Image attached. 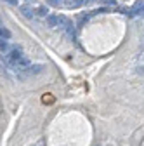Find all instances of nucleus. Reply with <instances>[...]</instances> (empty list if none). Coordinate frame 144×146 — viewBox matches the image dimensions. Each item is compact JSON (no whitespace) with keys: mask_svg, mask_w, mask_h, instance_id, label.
Listing matches in <instances>:
<instances>
[{"mask_svg":"<svg viewBox=\"0 0 144 146\" xmlns=\"http://www.w3.org/2000/svg\"><path fill=\"white\" fill-rule=\"evenodd\" d=\"M23 58H24L23 49H21V47H14L9 54H5V63H7L9 66H12V68H14V66H16L17 63H19Z\"/></svg>","mask_w":144,"mask_h":146,"instance_id":"f257e3e1","label":"nucleus"},{"mask_svg":"<svg viewBox=\"0 0 144 146\" xmlns=\"http://www.w3.org/2000/svg\"><path fill=\"white\" fill-rule=\"evenodd\" d=\"M85 4H89V0H68V2H66V7H68V9H78V7H82V5H85Z\"/></svg>","mask_w":144,"mask_h":146,"instance_id":"f03ea898","label":"nucleus"},{"mask_svg":"<svg viewBox=\"0 0 144 146\" xmlns=\"http://www.w3.org/2000/svg\"><path fill=\"white\" fill-rule=\"evenodd\" d=\"M130 14H142L144 16V0H137L134 7L130 9Z\"/></svg>","mask_w":144,"mask_h":146,"instance_id":"7ed1b4c3","label":"nucleus"},{"mask_svg":"<svg viewBox=\"0 0 144 146\" xmlns=\"http://www.w3.org/2000/svg\"><path fill=\"white\" fill-rule=\"evenodd\" d=\"M45 21H47V26H49V28H57V26H59V16L49 14V16L45 17Z\"/></svg>","mask_w":144,"mask_h":146,"instance_id":"20e7f679","label":"nucleus"},{"mask_svg":"<svg viewBox=\"0 0 144 146\" xmlns=\"http://www.w3.org/2000/svg\"><path fill=\"white\" fill-rule=\"evenodd\" d=\"M42 70H44L42 64H31V68L26 71V75H35V73H40Z\"/></svg>","mask_w":144,"mask_h":146,"instance_id":"39448f33","label":"nucleus"},{"mask_svg":"<svg viewBox=\"0 0 144 146\" xmlns=\"http://www.w3.org/2000/svg\"><path fill=\"white\" fill-rule=\"evenodd\" d=\"M47 4L52 7H66V0H47Z\"/></svg>","mask_w":144,"mask_h":146,"instance_id":"423d86ee","label":"nucleus"},{"mask_svg":"<svg viewBox=\"0 0 144 146\" xmlns=\"http://www.w3.org/2000/svg\"><path fill=\"white\" fill-rule=\"evenodd\" d=\"M21 12H23L26 17H33V14H35V11H33L30 5H23V7H21Z\"/></svg>","mask_w":144,"mask_h":146,"instance_id":"0eeeda50","label":"nucleus"},{"mask_svg":"<svg viewBox=\"0 0 144 146\" xmlns=\"http://www.w3.org/2000/svg\"><path fill=\"white\" fill-rule=\"evenodd\" d=\"M0 36H2V40H9L11 38V31L5 26H2V30H0Z\"/></svg>","mask_w":144,"mask_h":146,"instance_id":"6e6552de","label":"nucleus"},{"mask_svg":"<svg viewBox=\"0 0 144 146\" xmlns=\"http://www.w3.org/2000/svg\"><path fill=\"white\" fill-rule=\"evenodd\" d=\"M35 12H37L38 16H42V17H47V16H49V14H47L49 11H47V7H45V5H40L37 11H35Z\"/></svg>","mask_w":144,"mask_h":146,"instance_id":"1a4fd4ad","label":"nucleus"},{"mask_svg":"<svg viewBox=\"0 0 144 146\" xmlns=\"http://www.w3.org/2000/svg\"><path fill=\"white\" fill-rule=\"evenodd\" d=\"M0 49H2V52L7 50V40H2V44H0Z\"/></svg>","mask_w":144,"mask_h":146,"instance_id":"9d476101","label":"nucleus"},{"mask_svg":"<svg viewBox=\"0 0 144 146\" xmlns=\"http://www.w3.org/2000/svg\"><path fill=\"white\" fill-rule=\"evenodd\" d=\"M106 5H116V0H104Z\"/></svg>","mask_w":144,"mask_h":146,"instance_id":"9b49d317","label":"nucleus"},{"mask_svg":"<svg viewBox=\"0 0 144 146\" xmlns=\"http://www.w3.org/2000/svg\"><path fill=\"white\" fill-rule=\"evenodd\" d=\"M7 4H12V5H17V2H19V0H5Z\"/></svg>","mask_w":144,"mask_h":146,"instance_id":"f8f14e48","label":"nucleus"}]
</instances>
